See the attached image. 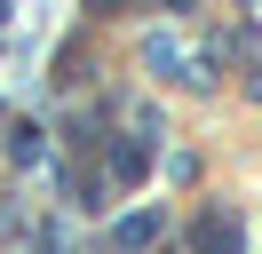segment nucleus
<instances>
[{
    "instance_id": "0eeeda50",
    "label": "nucleus",
    "mask_w": 262,
    "mask_h": 254,
    "mask_svg": "<svg viewBox=\"0 0 262 254\" xmlns=\"http://www.w3.org/2000/svg\"><path fill=\"white\" fill-rule=\"evenodd\" d=\"M159 8H175V16H191V8H199V0H159Z\"/></svg>"
},
{
    "instance_id": "f257e3e1",
    "label": "nucleus",
    "mask_w": 262,
    "mask_h": 254,
    "mask_svg": "<svg viewBox=\"0 0 262 254\" xmlns=\"http://www.w3.org/2000/svg\"><path fill=\"white\" fill-rule=\"evenodd\" d=\"M191 254H246V222L230 215V206H207V215L191 222Z\"/></svg>"
},
{
    "instance_id": "7ed1b4c3",
    "label": "nucleus",
    "mask_w": 262,
    "mask_h": 254,
    "mask_svg": "<svg viewBox=\"0 0 262 254\" xmlns=\"http://www.w3.org/2000/svg\"><path fill=\"white\" fill-rule=\"evenodd\" d=\"M112 175H119V183H143V175H151V135H119L112 143Z\"/></svg>"
},
{
    "instance_id": "20e7f679",
    "label": "nucleus",
    "mask_w": 262,
    "mask_h": 254,
    "mask_svg": "<svg viewBox=\"0 0 262 254\" xmlns=\"http://www.w3.org/2000/svg\"><path fill=\"white\" fill-rule=\"evenodd\" d=\"M64 199L72 206H103V175L96 167H64Z\"/></svg>"
},
{
    "instance_id": "f03ea898",
    "label": "nucleus",
    "mask_w": 262,
    "mask_h": 254,
    "mask_svg": "<svg viewBox=\"0 0 262 254\" xmlns=\"http://www.w3.org/2000/svg\"><path fill=\"white\" fill-rule=\"evenodd\" d=\"M159 230H167V215L143 206V215H119V222H112V246H119V254H143V246H159Z\"/></svg>"
},
{
    "instance_id": "39448f33",
    "label": "nucleus",
    "mask_w": 262,
    "mask_h": 254,
    "mask_svg": "<svg viewBox=\"0 0 262 254\" xmlns=\"http://www.w3.org/2000/svg\"><path fill=\"white\" fill-rule=\"evenodd\" d=\"M8 159H16V167H32V159H40V127H32V119L8 127Z\"/></svg>"
},
{
    "instance_id": "423d86ee",
    "label": "nucleus",
    "mask_w": 262,
    "mask_h": 254,
    "mask_svg": "<svg viewBox=\"0 0 262 254\" xmlns=\"http://www.w3.org/2000/svg\"><path fill=\"white\" fill-rule=\"evenodd\" d=\"M96 16H127V8H143V0H88Z\"/></svg>"
}]
</instances>
